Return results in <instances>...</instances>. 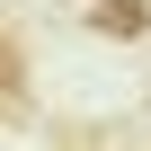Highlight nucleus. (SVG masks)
Masks as SVG:
<instances>
[{
	"mask_svg": "<svg viewBox=\"0 0 151 151\" xmlns=\"http://www.w3.org/2000/svg\"><path fill=\"white\" fill-rule=\"evenodd\" d=\"M98 36H151V0H89Z\"/></svg>",
	"mask_w": 151,
	"mask_h": 151,
	"instance_id": "f257e3e1",
	"label": "nucleus"
}]
</instances>
